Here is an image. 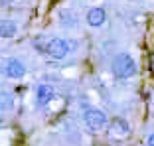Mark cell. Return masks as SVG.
Wrapping results in <instances>:
<instances>
[{
    "mask_svg": "<svg viewBox=\"0 0 154 146\" xmlns=\"http://www.w3.org/2000/svg\"><path fill=\"white\" fill-rule=\"evenodd\" d=\"M16 107V99H14V93L10 91H0V111L2 113H10Z\"/></svg>",
    "mask_w": 154,
    "mask_h": 146,
    "instance_id": "9c48e42d",
    "label": "cell"
},
{
    "mask_svg": "<svg viewBox=\"0 0 154 146\" xmlns=\"http://www.w3.org/2000/svg\"><path fill=\"white\" fill-rule=\"evenodd\" d=\"M26 65L18 59V57H6L4 61H0V73L4 75L6 79H22L26 75Z\"/></svg>",
    "mask_w": 154,
    "mask_h": 146,
    "instance_id": "277c9868",
    "label": "cell"
},
{
    "mask_svg": "<svg viewBox=\"0 0 154 146\" xmlns=\"http://www.w3.org/2000/svg\"><path fill=\"white\" fill-rule=\"evenodd\" d=\"M85 22L89 28H101L107 22V12H105L103 6H93V8L87 10L85 14Z\"/></svg>",
    "mask_w": 154,
    "mask_h": 146,
    "instance_id": "8992f818",
    "label": "cell"
},
{
    "mask_svg": "<svg viewBox=\"0 0 154 146\" xmlns=\"http://www.w3.org/2000/svg\"><path fill=\"white\" fill-rule=\"evenodd\" d=\"M83 123H85V126L89 128V130L99 132V130H103V128L109 124V117H107L105 111L95 109V107H89V109L83 111Z\"/></svg>",
    "mask_w": 154,
    "mask_h": 146,
    "instance_id": "3957f363",
    "label": "cell"
},
{
    "mask_svg": "<svg viewBox=\"0 0 154 146\" xmlns=\"http://www.w3.org/2000/svg\"><path fill=\"white\" fill-rule=\"evenodd\" d=\"M146 146H154V132L148 134V138H146Z\"/></svg>",
    "mask_w": 154,
    "mask_h": 146,
    "instance_id": "30bf717a",
    "label": "cell"
},
{
    "mask_svg": "<svg viewBox=\"0 0 154 146\" xmlns=\"http://www.w3.org/2000/svg\"><path fill=\"white\" fill-rule=\"evenodd\" d=\"M55 97V89L48 83H42L36 87V103L38 107H45L48 103H51V99Z\"/></svg>",
    "mask_w": 154,
    "mask_h": 146,
    "instance_id": "52a82bcc",
    "label": "cell"
},
{
    "mask_svg": "<svg viewBox=\"0 0 154 146\" xmlns=\"http://www.w3.org/2000/svg\"><path fill=\"white\" fill-rule=\"evenodd\" d=\"M107 126H109V134L113 138H127L131 134V124L127 123V119H122V117L111 119Z\"/></svg>",
    "mask_w": 154,
    "mask_h": 146,
    "instance_id": "5b68a950",
    "label": "cell"
},
{
    "mask_svg": "<svg viewBox=\"0 0 154 146\" xmlns=\"http://www.w3.org/2000/svg\"><path fill=\"white\" fill-rule=\"evenodd\" d=\"M18 34V24L14 22V20H2L0 22V38H4V40H10Z\"/></svg>",
    "mask_w": 154,
    "mask_h": 146,
    "instance_id": "ba28073f",
    "label": "cell"
},
{
    "mask_svg": "<svg viewBox=\"0 0 154 146\" xmlns=\"http://www.w3.org/2000/svg\"><path fill=\"white\" fill-rule=\"evenodd\" d=\"M111 71L117 79H131L136 75L138 65H136L134 57L131 53H117L113 63H111Z\"/></svg>",
    "mask_w": 154,
    "mask_h": 146,
    "instance_id": "6da1fadb",
    "label": "cell"
},
{
    "mask_svg": "<svg viewBox=\"0 0 154 146\" xmlns=\"http://www.w3.org/2000/svg\"><path fill=\"white\" fill-rule=\"evenodd\" d=\"M12 2H14V0H0V4H2V6H8V4H12Z\"/></svg>",
    "mask_w": 154,
    "mask_h": 146,
    "instance_id": "8fae6325",
    "label": "cell"
},
{
    "mask_svg": "<svg viewBox=\"0 0 154 146\" xmlns=\"http://www.w3.org/2000/svg\"><path fill=\"white\" fill-rule=\"evenodd\" d=\"M40 50L44 51L48 57H51V59H55V61H61L69 55L71 44H69L67 40H63V38H51V40L45 41L44 46H40Z\"/></svg>",
    "mask_w": 154,
    "mask_h": 146,
    "instance_id": "7a4b0ae2",
    "label": "cell"
}]
</instances>
